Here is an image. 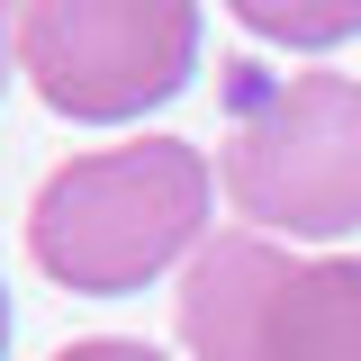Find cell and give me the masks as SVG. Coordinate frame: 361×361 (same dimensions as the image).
<instances>
[{"instance_id": "obj_8", "label": "cell", "mask_w": 361, "mask_h": 361, "mask_svg": "<svg viewBox=\"0 0 361 361\" xmlns=\"http://www.w3.org/2000/svg\"><path fill=\"white\" fill-rule=\"evenodd\" d=\"M0 353H9V289H0Z\"/></svg>"}, {"instance_id": "obj_7", "label": "cell", "mask_w": 361, "mask_h": 361, "mask_svg": "<svg viewBox=\"0 0 361 361\" xmlns=\"http://www.w3.org/2000/svg\"><path fill=\"white\" fill-rule=\"evenodd\" d=\"M18 37H27V0H0V90L18 73Z\"/></svg>"}, {"instance_id": "obj_5", "label": "cell", "mask_w": 361, "mask_h": 361, "mask_svg": "<svg viewBox=\"0 0 361 361\" xmlns=\"http://www.w3.org/2000/svg\"><path fill=\"white\" fill-rule=\"evenodd\" d=\"M226 18L262 45H298V54H325V45L361 37V0H226Z\"/></svg>"}, {"instance_id": "obj_4", "label": "cell", "mask_w": 361, "mask_h": 361, "mask_svg": "<svg viewBox=\"0 0 361 361\" xmlns=\"http://www.w3.org/2000/svg\"><path fill=\"white\" fill-rule=\"evenodd\" d=\"M18 73L73 127H127L199 73V0H27Z\"/></svg>"}, {"instance_id": "obj_2", "label": "cell", "mask_w": 361, "mask_h": 361, "mask_svg": "<svg viewBox=\"0 0 361 361\" xmlns=\"http://www.w3.org/2000/svg\"><path fill=\"white\" fill-rule=\"evenodd\" d=\"M217 180L253 235H353L361 226V82L343 73H244Z\"/></svg>"}, {"instance_id": "obj_6", "label": "cell", "mask_w": 361, "mask_h": 361, "mask_svg": "<svg viewBox=\"0 0 361 361\" xmlns=\"http://www.w3.org/2000/svg\"><path fill=\"white\" fill-rule=\"evenodd\" d=\"M54 361H163L154 343H135V334H90V343H63Z\"/></svg>"}, {"instance_id": "obj_1", "label": "cell", "mask_w": 361, "mask_h": 361, "mask_svg": "<svg viewBox=\"0 0 361 361\" xmlns=\"http://www.w3.org/2000/svg\"><path fill=\"white\" fill-rule=\"evenodd\" d=\"M208 199H217V172L180 135L73 154L45 172L37 208H27V253L73 298H127L145 280H163L180 253H199Z\"/></svg>"}, {"instance_id": "obj_3", "label": "cell", "mask_w": 361, "mask_h": 361, "mask_svg": "<svg viewBox=\"0 0 361 361\" xmlns=\"http://www.w3.org/2000/svg\"><path fill=\"white\" fill-rule=\"evenodd\" d=\"M190 361H361V262H298L271 235H208L180 271Z\"/></svg>"}]
</instances>
